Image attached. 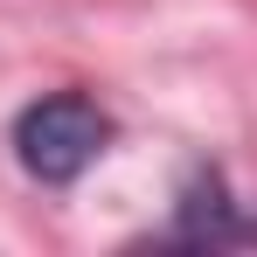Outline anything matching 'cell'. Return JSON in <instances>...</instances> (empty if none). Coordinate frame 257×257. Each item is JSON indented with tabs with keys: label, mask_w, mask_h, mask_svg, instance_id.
Masks as SVG:
<instances>
[{
	"label": "cell",
	"mask_w": 257,
	"mask_h": 257,
	"mask_svg": "<svg viewBox=\"0 0 257 257\" xmlns=\"http://www.w3.org/2000/svg\"><path fill=\"white\" fill-rule=\"evenodd\" d=\"M104 146H111V118L90 104L84 90L35 97V104L14 118V160L28 167V181H42V188H70L77 174L97 167Z\"/></svg>",
	"instance_id": "6da1fadb"
}]
</instances>
